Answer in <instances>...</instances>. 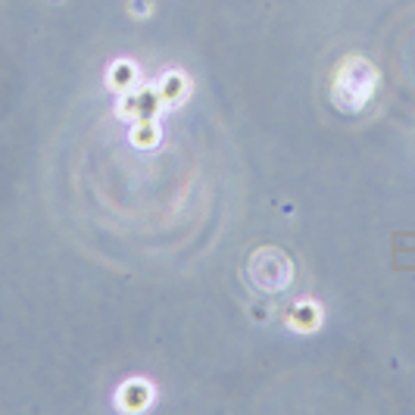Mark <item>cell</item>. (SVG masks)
Returning a JSON list of instances; mask_svg holds the SVG:
<instances>
[{
    "label": "cell",
    "mask_w": 415,
    "mask_h": 415,
    "mask_svg": "<svg viewBox=\"0 0 415 415\" xmlns=\"http://www.w3.org/2000/svg\"><path fill=\"white\" fill-rule=\"evenodd\" d=\"M132 390H135V394H132V396H128V394H125V396H122V403H125V406H128V409H132V412H135V409H141V406H144V403H147V400H150V387H144V384H141V381H137V387H132Z\"/></svg>",
    "instance_id": "cell-3"
},
{
    "label": "cell",
    "mask_w": 415,
    "mask_h": 415,
    "mask_svg": "<svg viewBox=\"0 0 415 415\" xmlns=\"http://www.w3.org/2000/svg\"><path fill=\"white\" fill-rule=\"evenodd\" d=\"M159 94H162V103H169V100H178V97L184 94V78L182 75H166L162 78V85H159Z\"/></svg>",
    "instance_id": "cell-2"
},
{
    "label": "cell",
    "mask_w": 415,
    "mask_h": 415,
    "mask_svg": "<svg viewBox=\"0 0 415 415\" xmlns=\"http://www.w3.org/2000/svg\"><path fill=\"white\" fill-rule=\"evenodd\" d=\"M112 81H116V88H122V91H128V81H132V66L128 63H122V66H116L112 69Z\"/></svg>",
    "instance_id": "cell-4"
},
{
    "label": "cell",
    "mask_w": 415,
    "mask_h": 415,
    "mask_svg": "<svg viewBox=\"0 0 415 415\" xmlns=\"http://www.w3.org/2000/svg\"><path fill=\"white\" fill-rule=\"evenodd\" d=\"M132 141L137 147H153L159 141V128H157V119H137L135 122V132H132Z\"/></svg>",
    "instance_id": "cell-1"
}]
</instances>
